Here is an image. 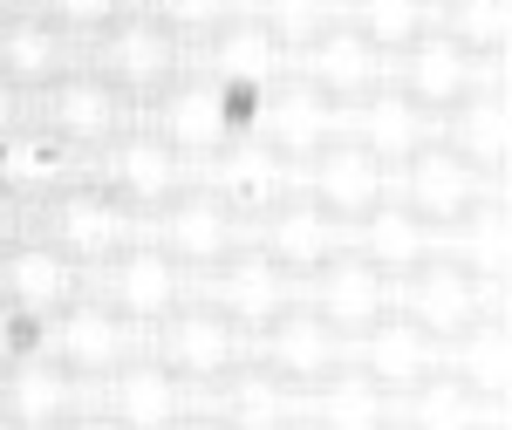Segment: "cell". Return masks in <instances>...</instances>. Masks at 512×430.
Instances as JSON below:
<instances>
[{"label": "cell", "mask_w": 512, "mask_h": 430, "mask_svg": "<svg viewBox=\"0 0 512 430\" xmlns=\"http://www.w3.org/2000/svg\"><path fill=\"white\" fill-rule=\"evenodd\" d=\"M239 96H226L219 82H205V76H178L171 89L158 96V130L171 151L185 157V151H226V137L239 130V110H233Z\"/></svg>", "instance_id": "7c38bea8"}, {"label": "cell", "mask_w": 512, "mask_h": 430, "mask_svg": "<svg viewBox=\"0 0 512 430\" xmlns=\"http://www.w3.org/2000/svg\"><path fill=\"white\" fill-rule=\"evenodd\" d=\"M390 82L424 110V117H444L451 103H465L478 89V55H465L444 28H424V35L403 48V69H396Z\"/></svg>", "instance_id": "8fae6325"}, {"label": "cell", "mask_w": 512, "mask_h": 430, "mask_svg": "<svg viewBox=\"0 0 512 430\" xmlns=\"http://www.w3.org/2000/svg\"><path fill=\"white\" fill-rule=\"evenodd\" d=\"M76 294H82V274L41 233L14 239V246L0 253V301H7V308H21L28 321H55Z\"/></svg>", "instance_id": "30bf717a"}, {"label": "cell", "mask_w": 512, "mask_h": 430, "mask_svg": "<svg viewBox=\"0 0 512 430\" xmlns=\"http://www.w3.org/2000/svg\"><path fill=\"white\" fill-rule=\"evenodd\" d=\"M321 144H335V103L301 82L274 103V157L280 164H308Z\"/></svg>", "instance_id": "83f0119b"}, {"label": "cell", "mask_w": 512, "mask_h": 430, "mask_svg": "<svg viewBox=\"0 0 512 430\" xmlns=\"http://www.w3.org/2000/svg\"><path fill=\"white\" fill-rule=\"evenodd\" d=\"M239 0H144V14L158 21V28H171L178 41H212L226 21H233Z\"/></svg>", "instance_id": "1f68e13d"}, {"label": "cell", "mask_w": 512, "mask_h": 430, "mask_svg": "<svg viewBox=\"0 0 512 430\" xmlns=\"http://www.w3.org/2000/svg\"><path fill=\"white\" fill-rule=\"evenodd\" d=\"M41 21H55L69 41H96L103 28H117L130 14V0H35Z\"/></svg>", "instance_id": "836d02e7"}, {"label": "cell", "mask_w": 512, "mask_h": 430, "mask_svg": "<svg viewBox=\"0 0 512 430\" xmlns=\"http://www.w3.org/2000/svg\"><path fill=\"white\" fill-rule=\"evenodd\" d=\"M35 219H41V239L69 267H103V260H117L130 246V212L96 178H69L62 192H48L35 205Z\"/></svg>", "instance_id": "7a4b0ae2"}, {"label": "cell", "mask_w": 512, "mask_h": 430, "mask_svg": "<svg viewBox=\"0 0 512 430\" xmlns=\"http://www.w3.org/2000/svg\"><path fill=\"white\" fill-rule=\"evenodd\" d=\"M212 417L226 430H287L294 424V383H280L274 369L260 362H239L219 376V403H212Z\"/></svg>", "instance_id": "d4e9b609"}, {"label": "cell", "mask_w": 512, "mask_h": 430, "mask_svg": "<svg viewBox=\"0 0 512 430\" xmlns=\"http://www.w3.org/2000/svg\"><path fill=\"white\" fill-rule=\"evenodd\" d=\"M28 219H35V198H21L14 185H7V178H0V253H7L14 239H28V233H35Z\"/></svg>", "instance_id": "e575fe53"}, {"label": "cell", "mask_w": 512, "mask_h": 430, "mask_svg": "<svg viewBox=\"0 0 512 430\" xmlns=\"http://www.w3.org/2000/svg\"><path fill=\"white\" fill-rule=\"evenodd\" d=\"M335 21V0H260V28L274 35V48H308Z\"/></svg>", "instance_id": "4dcf8cb0"}, {"label": "cell", "mask_w": 512, "mask_h": 430, "mask_svg": "<svg viewBox=\"0 0 512 430\" xmlns=\"http://www.w3.org/2000/svg\"><path fill=\"white\" fill-rule=\"evenodd\" d=\"M431 28H444L465 55L485 62L506 48V0H444V14H431Z\"/></svg>", "instance_id": "f546056e"}, {"label": "cell", "mask_w": 512, "mask_h": 430, "mask_svg": "<svg viewBox=\"0 0 512 430\" xmlns=\"http://www.w3.org/2000/svg\"><path fill=\"white\" fill-rule=\"evenodd\" d=\"M349 28L369 41L376 55H403L410 41L431 28V0H355Z\"/></svg>", "instance_id": "f1b7e54d"}, {"label": "cell", "mask_w": 512, "mask_h": 430, "mask_svg": "<svg viewBox=\"0 0 512 430\" xmlns=\"http://www.w3.org/2000/svg\"><path fill=\"white\" fill-rule=\"evenodd\" d=\"M287 430H315V424H287Z\"/></svg>", "instance_id": "ab89813d"}, {"label": "cell", "mask_w": 512, "mask_h": 430, "mask_svg": "<svg viewBox=\"0 0 512 430\" xmlns=\"http://www.w3.org/2000/svg\"><path fill=\"white\" fill-rule=\"evenodd\" d=\"M103 390H110L103 410H110L123 430H171L185 417V383L164 369L158 355H123Z\"/></svg>", "instance_id": "ffe728a7"}, {"label": "cell", "mask_w": 512, "mask_h": 430, "mask_svg": "<svg viewBox=\"0 0 512 430\" xmlns=\"http://www.w3.org/2000/svg\"><path fill=\"white\" fill-rule=\"evenodd\" d=\"M403 321L424 328L431 342H465L478 328V274H465L458 260L451 267H417L403 274Z\"/></svg>", "instance_id": "2e32d148"}, {"label": "cell", "mask_w": 512, "mask_h": 430, "mask_svg": "<svg viewBox=\"0 0 512 430\" xmlns=\"http://www.w3.org/2000/svg\"><path fill=\"white\" fill-rule=\"evenodd\" d=\"M41 349L55 355L69 376H110L123 355H137V335L110 301H69L55 321H41Z\"/></svg>", "instance_id": "8992f818"}, {"label": "cell", "mask_w": 512, "mask_h": 430, "mask_svg": "<svg viewBox=\"0 0 512 430\" xmlns=\"http://www.w3.org/2000/svg\"><path fill=\"white\" fill-rule=\"evenodd\" d=\"M171 430H226V424H219L212 410H205V417H192V410H185V417H178V424H171Z\"/></svg>", "instance_id": "74e56055"}, {"label": "cell", "mask_w": 512, "mask_h": 430, "mask_svg": "<svg viewBox=\"0 0 512 430\" xmlns=\"http://www.w3.org/2000/svg\"><path fill=\"white\" fill-rule=\"evenodd\" d=\"M376 82H383V55L355 35L349 21H328L308 41V89L315 96H328V103H362Z\"/></svg>", "instance_id": "603a6c76"}, {"label": "cell", "mask_w": 512, "mask_h": 430, "mask_svg": "<svg viewBox=\"0 0 512 430\" xmlns=\"http://www.w3.org/2000/svg\"><path fill=\"white\" fill-rule=\"evenodd\" d=\"M103 301L123 314V321H164V314L185 301V280H178V260L164 246H123L117 260H103Z\"/></svg>", "instance_id": "5bb4252c"}, {"label": "cell", "mask_w": 512, "mask_h": 430, "mask_svg": "<svg viewBox=\"0 0 512 430\" xmlns=\"http://www.w3.org/2000/svg\"><path fill=\"white\" fill-rule=\"evenodd\" d=\"M14 7H28V0H0V21H7V14H14Z\"/></svg>", "instance_id": "f35d334b"}, {"label": "cell", "mask_w": 512, "mask_h": 430, "mask_svg": "<svg viewBox=\"0 0 512 430\" xmlns=\"http://www.w3.org/2000/svg\"><path fill=\"white\" fill-rule=\"evenodd\" d=\"M55 430H123V424L110 417V410H69V417H62Z\"/></svg>", "instance_id": "d590c367"}, {"label": "cell", "mask_w": 512, "mask_h": 430, "mask_svg": "<svg viewBox=\"0 0 512 430\" xmlns=\"http://www.w3.org/2000/svg\"><path fill=\"white\" fill-rule=\"evenodd\" d=\"M410 430H478V390H465V383H424L417 410H410Z\"/></svg>", "instance_id": "d6a6232c"}, {"label": "cell", "mask_w": 512, "mask_h": 430, "mask_svg": "<svg viewBox=\"0 0 512 430\" xmlns=\"http://www.w3.org/2000/svg\"><path fill=\"white\" fill-rule=\"evenodd\" d=\"M260 219H267L260 253H267L274 267H287V274H315L321 260L342 246V239H335V219H328V212H321L308 192H280L274 205L260 212Z\"/></svg>", "instance_id": "7402d4cb"}, {"label": "cell", "mask_w": 512, "mask_h": 430, "mask_svg": "<svg viewBox=\"0 0 512 430\" xmlns=\"http://www.w3.org/2000/svg\"><path fill=\"white\" fill-rule=\"evenodd\" d=\"M89 48H96L89 69L110 82L123 103H158L164 89L185 76V41L171 35V28H158L144 7H130L117 28H103Z\"/></svg>", "instance_id": "6da1fadb"}, {"label": "cell", "mask_w": 512, "mask_h": 430, "mask_svg": "<svg viewBox=\"0 0 512 430\" xmlns=\"http://www.w3.org/2000/svg\"><path fill=\"white\" fill-rule=\"evenodd\" d=\"M0 430H14V424H7V417H0Z\"/></svg>", "instance_id": "60d3db41"}, {"label": "cell", "mask_w": 512, "mask_h": 430, "mask_svg": "<svg viewBox=\"0 0 512 430\" xmlns=\"http://www.w3.org/2000/svg\"><path fill=\"white\" fill-rule=\"evenodd\" d=\"M76 410V376L48 349H28L14 362H0V417L14 430H55Z\"/></svg>", "instance_id": "9a60e30c"}, {"label": "cell", "mask_w": 512, "mask_h": 430, "mask_svg": "<svg viewBox=\"0 0 512 430\" xmlns=\"http://www.w3.org/2000/svg\"><path fill=\"white\" fill-rule=\"evenodd\" d=\"M315 171H308V198H315L321 212L335 219V226H362L383 198H390V178H383V164L362 151L355 137H335V144H321L308 157Z\"/></svg>", "instance_id": "52a82bcc"}, {"label": "cell", "mask_w": 512, "mask_h": 430, "mask_svg": "<svg viewBox=\"0 0 512 430\" xmlns=\"http://www.w3.org/2000/svg\"><path fill=\"white\" fill-rule=\"evenodd\" d=\"M478 185H485V171L465 164V157H451L437 137L403 164V205H410L424 226H458V219H472Z\"/></svg>", "instance_id": "e0dca14e"}, {"label": "cell", "mask_w": 512, "mask_h": 430, "mask_svg": "<svg viewBox=\"0 0 512 430\" xmlns=\"http://www.w3.org/2000/svg\"><path fill=\"white\" fill-rule=\"evenodd\" d=\"M158 362L178 383H219L226 369L246 362V335H239L212 301H205V308H185V301H178L158 328Z\"/></svg>", "instance_id": "5b68a950"}, {"label": "cell", "mask_w": 512, "mask_h": 430, "mask_svg": "<svg viewBox=\"0 0 512 430\" xmlns=\"http://www.w3.org/2000/svg\"><path fill=\"white\" fill-rule=\"evenodd\" d=\"M376 274H417L431 260V226L403 205V198H383L369 219H362V246H355Z\"/></svg>", "instance_id": "484cf974"}, {"label": "cell", "mask_w": 512, "mask_h": 430, "mask_svg": "<svg viewBox=\"0 0 512 430\" xmlns=\"http://www.w3.org/2000/svg\"><path fill=\"white\" fill-rule=\"evenodd\" d=\"M76 69V41L62 35L55 21H41L35 7H14L0 21V82L14 96H41L55 76Z\"/></svg>", "instance_id": "4fadbf2b"}, {"label": "cell", "mask_w": 512, "mask_h": 430, "mask_svg": "<svg viewBox=\"0 0 512 430\" xmlns=\"http://www.w3.org/2000/svg\"><path fill=\"white\" fill-rule=\"evenodd\" d=\"M35 130H48V137L69 144V151H103L117 130H130V103H123L89 62H76L69 76H55L35 96Z\"/></svg>", "instance_id": "3957f363"}, {"label": "cell", "mask_w": 512, "mask_h": 430, "mask_svg": "<svg viewBox=\"0 0 512 430\" xmlns=\"http://www.w3.org/2000/svg\"><path fill=\"white\" fill-rule=\"evenodd\" d=\"M260 362L274 369L280 383H321V376L342 369V335H335L315 308H280L274 321H267Z\"/></svg>", "instance_id": "d6986e66"}, {"label": "cell", "mask_w": 512, "mask_h": 430, "mask_svg": "<svg viewBox=\"0 0 512 430\" xmlns=\"http://www.w3.org/2000/svg\"><path fill=\"white\" fill-rule=\"evenodd\" d=\"M21 103H28V96H14V89L0 82V137H7V130H21Z\"/></svg>", "instance_id": "8d00e7d4"}, {"label": "cell", "mask_w": 512, "mask_h": 430, "mask_svg": "<svg viewBox=\"0 0 512 430\" xmlns=\"http://www.w3.org/2000/svg\"><path fill=\"white\" fill-rule=\"evenodd\" d=\"M383 396H417L437 376V342L424 328H410L403 314H383L369 335H362V362H355Z\"/></svg>", "instance_id": "44dd1931"}, {"label": "cell", "mask_w": 512, "mask_h": 430, "mask_svg": "<svg viewBox=\"0 0 512 430\" xmlns=\"http://www.w3.org/2000/svg\"><path fill=\"white\" fill-rule=\"evenodd\" d=\"M315 430H390V396L362 369H335L315 390Z\"/></svg>", "instance_id": "4316f807"}, {"label": "cell", "mask_w": 512, "mask_h": 430, "mask_svg": "<svg viewBox=\"0 0 512 430\" xmlns=\"http://www.w3.org/2000/svg\"><path fill=\"white\" fill-rule=\"evenodd\" d=\"M355 144L376 157L383 171H390V164L403 171L410 157L431 144V117H424V110H417V103H410V96H403V89L383 76L376 89H369V96H362V123H355Z\"/></svg>", "instance_id": "cb8c5ba5"}, {"label": "cell", "mask_w": 512, "mask_h": 430, "mask_svg": "<svg viewBox=\"0 0 512 430\" xmlns=\"http://www.w3.org/2000/svg\"><path fill=\"white\" fill-rule=\"evenodd\" d=\"M212 308L226 314L233 328H267L280 308H294V274L274 267L267 253H226L212 274Z\"/></svg>", "instance_id": "ac0fdd59"}, {"label": "cell", "mask_w": 512, "mask_h": 430, "mask_svg": "<svg viewBox=\"0 0 512 430\" xmlns=\"http://www.w3.org/2000/svg\"><path fill=\"white\" fill-rule=\"evenodd\" d=\"M96 157H103L96 185L117 198L123 212H158L171 192H185V164L158 130H117Z\"/></svg>", "instance_id": "277c9868"}, {"label": "cell", "mask_w": 512, "mask_h": 430, "mask_svg": "<svg viewBox=\"0 0 512 430\" xmlns=\"http://www.w3.org/2000/svg\"><path fill=\"white\" fill-rule=\"evenodd\" d=\"M308 308L335 328V335H369L383 314H390V274H376L362 253L335 246L315 267V301Z\"/></svg>", "instance_id": "9c48e42d"}, {"label": "cell", "mask_w": 512, "mask_h": 430, "mask_svg": "<svg viewBox=\"0 0 512 430\" xmlns=\"http://www.w3.org/2000/svg\"><path fill=\"white\" fill-rule=\"evenodd\" d=\"M158 212H164L158 246L178 260V267H219V260L239 246V212L212 192V185H205V192H171Z\"/></svg>", "instance_id": "ba28073f"}]
</instances>
